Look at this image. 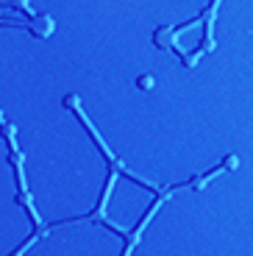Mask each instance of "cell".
Returning a JSON list of instances; mask_svg holds the SVG:
<instances>
[{
  "instance_id": "cell-3",
  "label": "cell",
  "mask_w": 253,
  "mask_h": 256,
  "mask_svg": "<svg viewBox=\"0 0 253 256\" xmlns=\"http://www.w3.org/2000/svg\"><path fill=\"white\" fill-rule=\"evenodd\" d=\"M53 28H56V22H53V17H48V14H39V17L31 20V31H34L39 39L50 36V34H53Z\"/></svg>"
},
{
  "instance_id": "cell-6",
  "label": "cell",
  "mask_w": 253,
  "mask_h": 256,
  "mask_svg": "<svg viewBox=\"0 0 253 256\" xmlns=\"http://www.w3.org/2000/svg\"><path fill=\"white\" fill-rule=\"evenodd\" d=\"M0 123H3V114H0Z\"/></svg>"
},
{
  "instance_id": "cell-4",
  "label": "cell",
  "mask_w": 253,
  "mask_h": 256,
  "mask_svg": "<svg viewBox=\"0 0 253 256\" xmlns=\"http://www.w3.org/2000/svg\"><path fill=\"white\" fill-rule=\"evenodd\" d=\"M136 86H139V89H145V92H150V89L156 86V78L150 75V72H145V75H139V78H136Z\"/></svg>"
},
{
  "instance_id": "cell-1",
  "label": "cell",
  "mask_w": 253,
  "mask_h": 256,
  "mask_svg": "<svg viewBox=\"0 0 253 256\" xmlns=\"http://www.w3.org/2000/svg\"><path fill=\"white\" fill-rule=\"evenodd\" d=\"M217 3H220V0H211V6L206 8L203 14H200V20H209V25H206V36H203V42H200V48H197V53H195V62H197V56H203L206 50L214 48V42H211V17H214V11H217Z\"/></svg>"
},
{
  "instance_id": "cell-5",
  "label": "cell",
  "mask_w": 253,
  "mask_h": 256,
  "mask_svg": "<svg viewBox=\"0 0 253 256\" xmlns=\"http://www.w3.org/2000/svg\"><path fill=\"white\" fill-rule=\"evenodd\" d=\"M223 164H225V170H237V167H239V159L234 156V153H228V156L223 159Z\"/></svg>"
},
{
  "instance_id": "cell-2",
  "label": "cell",
  "mask_w": 253,
  "mask_h": 256,
  "mask_svg": "<svg viewBox=\"0 0 253 256\" xmlns=\"http://www.w3.org/2000/svg\"><path fill=\"white\" fill-rule=\"evenodd\" d=\"M176 36H178L176 28L162 25V28H156V34H153V45H156V48H173L176 53H181V50H178V45H176ZM181 56H184V53H181Z\"/></svg>"
}]
</instances>
